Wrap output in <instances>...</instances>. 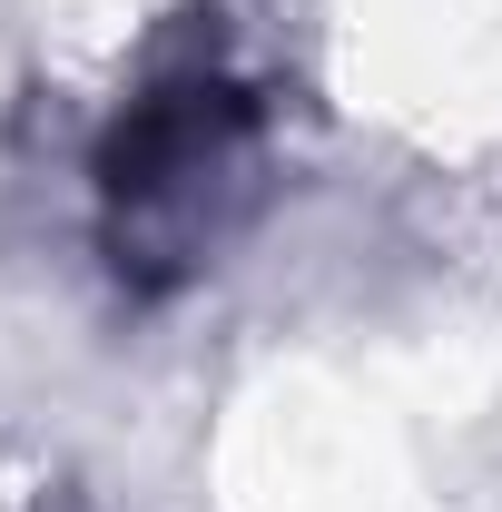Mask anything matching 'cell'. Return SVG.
Instances as JSON below:
<instances>
[{
    "mask_svg": "<svg viewBox=\"0 0 502 512\" xmlns=\"http://www.w3.org/2000/svg\"><path fill=\"white\" fill-rule=\"evenodd\" d=\"M256 99L227 69H168L128 99L99 138V197H109V247L119 276H168L207 237V188L247 158Z\"/></svg>",
    "mask_w": 502,
    "mask_h": 512,
    "instance_id": "1",
    "label": "cell"
}]
</instances>
